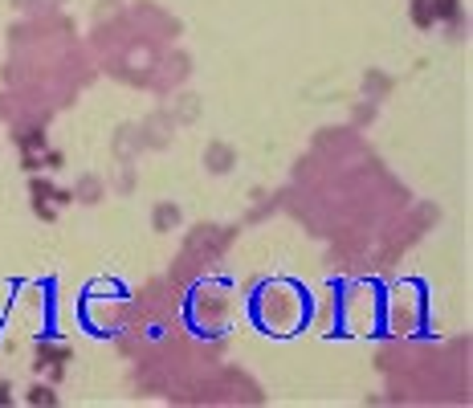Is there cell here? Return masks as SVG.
Masks as SVG:
<instances>
[]
</instances>
